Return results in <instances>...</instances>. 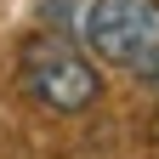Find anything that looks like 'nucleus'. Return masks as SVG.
<instances>
[{
    "instance_id": "nucleus-1",
    "label": "nucleus",
    "mask_w": 159,
    "mask_h": 159,
    "mask_svg": "<svg viewBox=\"0 0 159 159\" xmlns=\"http://www.w3.org/2000/svg\"><path fill=\"white\" fill-rule=\"evenodd\" d=\"M17 85L46 114H85L97 97H102V74H97V63L85 57L80 40L34 29L23 46H17Z\"/></svg>"
},
{
    "instance_id": "nucleus-2",
    "label": "nucleus",
    "mask_w": 159,
    "mask_h": 159,
    "mask_svg": "<svg viewBox=\"0 0 159 159\" xmlns=\"http://www.w3.org/2000/svg\"><path fill=\"white\" fill-rule=\"evenodd\" d=\"M74 29L91 63L159 85V0H85Z\"/></svg>"
}]
</instances>
